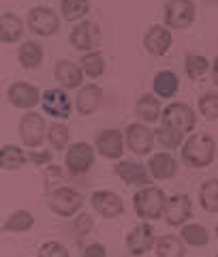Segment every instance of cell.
<instances>
[{
	"label": "cell",
	"instance_id": "cell-1",
	"mask_svg": "<svg viewBox=\"0 0 218 257\" xmlns=\"http://www.w3.org/2000/svg\"><path fill=\"white\" fill-rule=\"evenodd\" d=\"M182 161L192 170H203L209 167L216 159V140L205 131L190 133L182 142Z\"/></svg>",
	"mask_w": 218,
	"mask_h": 257
},
{
	"label": "cell",
	"instance_id": "cell-2",
	"mask_svg": "<svg viewBox=\"0 0 218 257\" xmlns=\"http://www.w3.org/2000/svg\"><path fill=\"white\" fill-rule=\"evenodd\" d=\"M165 191L154 184H148V187L137 189V193L133 195V208L135 214L139 216L141 221H158L163 219V210H165Z\"/></svg>",
	"mask_w": 218,
	"mask_h": 257
},
{
	"label": "cell",
	"instance_id": "cell-3",
	"mask_svg": "<svg viewBox=\"0 0 218 257\" xmlns=\"http://www.w3.org/2000/svg\"><path fill=\"white\" fill-rule=\"evenodd\" d=\"M47 206L54 214L62 216V219H73L84 208V195L69 184H60V187L47 191Z\"/></svg>",
	"mask_w": 218,
	"mask_h": 257
},
{
	"label": "cell",
	"instance_id": "cell-4",
	"mask_svg": "<svg viewBox=\"0 0 218 257\" xmlns=\"http://www.w3.org/2000/svg\"><path fill=\"white\" fill-rule=\"evenodd\" d=\"M160 124L175 128L182 135H190V133H195V126H197V111L184 101L169 103L167 107H163Z\"/></svg>",
	"mask_w": 218,
	"mask_h": 257
},
{
	"label": "cell",
	"instance_id": "cell-5",
	"mask_svg": "<svg viewBox=\"0 0 218 257\" xmlns=\"http://www.w3.org/2000/svg\"><path fill=\"white\" fill-rule=\"evenodd\" d=\"M24 24L28 26L32 35L41 39H50L60 32V15L50 7H32Z\"/></svg>",
	"mask_w": 218,
	"mask_h": 257
},
{
	"label": "cell",
	"instance_id": "cell-6",
	"mask_svg": "<svg viewBox=\"0 0 218 257\" xmlns=\"http://www.w3.org/2000/svg\"><path fill=\"white\" fill-rule=\"evenodd\" d=\"M94 146L88 142H73L64 152V167L71 176H86L94 165Z\"/></svg>",
	"mask_w": 218,
	"mask_h": 257
},
{
	"label": "cell",
	"instance_id": "cell-7",
	"mask_svg": "<svg viewBox=\"0 0 218 257\" xmlns=\"http://www.w3.org/2000/svg\"><path fill=\"white\" fill-rule=\"evenodd\" d=\"M163 20L169 30H184L197 20V7L192 0H167Z\"/></svg>",
	"mask_w": 218,
	"mask_h": 257
},
{
	"label": "cell",
	"instance_id": "cell-8",
	"mask_svg": "<svg viewBox=\"0 0 218 257\" xmlns=\"http://www.w3.org/2000/svg\"><path fill=\"white\" fill-rule=\"evenodd\" d=\"M47 133V120L39 111H26L20 120V140L28 150L41 148Z\"/></svg>",
	"mask_w": 218,
	"mask_h": 257
},
{
	"label": "cell",
	"instance_id": "cell-9",
	"mask_svg": "<svg viewBox=\"0 0 218 257\" xmlns=\"http://www.w3.org/2000/svg\"><path fill=\"white\" fill-rule=\"evenodd\" d=\"M39 105L50 118L60 120V122H64L73 114V101L69 92L62 90V88H47V90H43Z\"/></svg>",
	"mask_w": 218,
	"mask_h": 257
},
{
	"label": "cell",
	"instance_id": "cell-10",
	"mask_svg": "<svg viewBox=\"0 0 218 257\" xmlns=\"http://www.w3.org/2000/svg\"><path fill=\"white\" fill-rule=\"evenodd\" d=\"M154 131L143 124V122H133L126 126L124 131V146L137 157H148L154 150Z\"/></svg>",
	"mask_w": 218,
	"mask_h": 257
},
{
	"label": "cell",
	"instance_id": "cell-11",
	"mask_svg": "<svg viewBox=\"0 0 218 257\" xmlns=\"http://www.w3.org/2000/svg\"><path fill=\"white\" fill-rule=\"evenodd\" d=\"M94 152L107 161H120L124 157V133L120 128H103L94 140Z\"/></svg>",
	"mask_w": 218,
	"mask_h": 257
},
{
	"label": "cell",
	"instance_id": "cell-12",
	"mask_svg": "<svg viewBox=\"0 0 218 257\" xmlns=\"http://www.w3.org/2000/svg\"><path fill=\"white\" fill-rule=\"evenodd\" d=\"M192 216V202L186 193H175V195L165 199L163 219L169 227H182Z\"/></svg>",
	"mask_w": 218,
	"mask_h": 257
},
{
	"label": "cell",
	"instance_id": "cell-13",
	"mask_svg": "<svg viewBox=\"0 0 218 257\" xmlns=\"http://www.w3.org/2000/svg\"><path fill=\"white\" fill-rule=\"evenodd\" d=\"M7 99H9V103L15 109L32 111L39 105V101H41V90L35 84L20 79V82H13L7 88Z\"/></svg>",
	"mask_w": 218,
	"mask_h": 257
},
{
	"label": "cell",
	"instance_id": "cell-14",
	"mask_svg": "<svg viewBox=\"0 0 218 257\" xmlns=\"http://www.w3.org/2000/svg\"><path fill=\"white\" fill-rule=\"evenodd\" d=\"M154 240H156L154 227L150 225V221H141L139 225H135V227L126 234L124 244H126L131 255L141 257V255L150 253L152 248H154Z\"/></svg>",
	"mask_w": 218,
	"mask_h": 257
},
{
	"label": "cell",
	"instance_id": "cell-15",
	"mask_svg": "<svg viewBox=\"0 0 218 257\" xmlns=\"http://www.w3.org/2000/svg\"><path fill=\"white\" fill-rule=\"evenodd\" d=\"M90 206L103 219H118V216L124 214V202L116 191H107V189L94 191L90 195Z\"/></svg>",
	"mask_w": 218,
	"mask_h": 257
},
{
	"label": "cell",
	"instance_id": "cell-16",
	"mask_svg": "<svg viewBox=\"0 0 218 257\" xmlns=\"http://www.w3.org/2000/svg\"><path fill=\"white\" fill-rule=\"evenodd\" d=\"M99 39H101V32H99V26L94 22H77L75 26L71 28L69 32V43L75 47L77 52H92L96 45H99Z\"/></svg>",
	"mask_w": 218,
	"mask_h": 257
},
{
	"label": "cell",
	"instance_id": "cell-17",
	"mask_svg": "<svg viewBox=\"0 0 218 257\" xmlns=\"http://www.w3.org/2000/svg\"><path fill=\"white\" fill-rule=\"evenodd\" d=\"M114 174L122 182L131 184V187H137V189L152 184L148 167H145L143 163H137V161H131V159H120L114 165Z\"/></svg>",
	"mask_w": 218,
	"mask_h": 257
},
{
	"label": "cell",
	"instance_id": "cell-18",
	"mask_svg": "<svg viewBox=\"0 0 218 257\" xmlns=\"http://www.w3.org/2000/svg\"><path fill=\"white\" fill-rule=\"evenodd\" d=\"M173 45V35L171 30L167 26H150L145 30L143 35V50L148 52L150 56H154V58H160V56H165L169 50H171Z\"/></svg>",
	"mask_w": 218,
	"mask_h": 257
},
{
	"label": "cell",
	"instance_id": "cell-19",
	"mask_svg": "<svg viewBox=\"0 0 218 257\" xmlns=\"http://www.w3.org/2000/svg\"><path fill=\"white\" fill-rule=\"evenodd\" d=\"M54 77H56V82L60 84L62 90H67V92L82 88L84 79H86L82 69H79V64L69 60V58H60L54 64Z\"/></svg>",
	"mask_w": 218,
	"mask_h": 257
},
{
	"label": "cell",
	"instance_id": "cell-20",
	"mask_svg": "<svg viewBox=\"0 0 218 257\" xmlns=\"http://www.w3.org/2000/svg\"><path fill=\"white\" fill-rule=\"evenodd\" d=\"M103 105V88L99 84H84L77 88L75 94V111L79 116H92Z\"/></svg>",
	"mask_w": 218,
	"mask_h": 257
},
{
	"label": "cell",
	"instance_id": "cell-21",
	"mask_svg": "<svg viewBox=\"0 0 218 257\" xmlns=\"http://www.w3.org/2000/svg\"><path fill=\"white\" fill-rule=\"evenodd\" d=\"M145 167H148L152 180H171L177 174V170H180V165H177V161L171 152H156V155H152Z\"/></svg>",
	"mask_w": 218,
	"mask_h": 257
},
{
	"label": "cell",
	"instance_id": "cell-22",
	"mask_svg": "<svg viewBox=\"0 0 218 257\" xmlns=\"http://www.w3.org/2000/svg\"><path fill=\"white\" fill-rule=\"evenodd\" d=\"M160 114H163V105H160V99L152 92L141 94L135 103V116L137 122L143 124H154L160 120Z\"/></svg>",
	"mask_w": 218,
	"mask_h": 257
},
{
	"label": "cell",
	"instance_id": "cell-23",
	"mask_svg": "<svg viewBox=\"0 0 218 257\" xmlns=\"http://www.w3.org/2000/svg\"><path fill=\"white\" fill-rule=\"evenodd\" d=\"M177 90H180V77L175 71L163 69L152 79V94H156L158 99H173Z\"/></svg>",
	"mask_w": 218,
	"mask_h": 257
},
{
	"label": "cell",
	"instance_id": "cell-24",
	"mask_svg": "<svg viewBox=\"0 0 218 257\" xmlns=\"http://www.w3.org/2000/svg\"><path fill=\"white\" fill-rule=\"evenodd\" d=\"M24 32H26V24L22 22L20 15L15 13H3L0 15V43H20Z\"/></svg>",
	"mask_w": 218,
	"mask_h": 257
},
{
	"label": "cell",
	"instance_id": "cell-25",
	"mask_svg": "<svg viewBox=\"0 0 218 257\" xmlns=\"http://www.w3.org/2000/svg\"><path fill=\"white\" fill-rule=\"evenodd\" d=\"M45 58V50L39 41H24L18 47V62L22 69L26 71H35L43 64Z\"/></svg>",
	"mask_w": 218,
	"mask_h": 257
},
{
	"label": "cell",
	"instance_id": "cell-26",
	"mask_svg": "<svg viewBox=\"0 0 218 257\" xmlns=\"http://www.w3.org/2000/svg\"><path fill=\"white\" fill-rule=\"evenodd\" d=\"M154 255L156 257H186V244L175 234H165L156 236L154 240Z\"/></svg>",
	"mask_w": 218,
	"mask_h": 257
},
{
	"label": "cell",
	"instance_id": "cell-27",
	"mask_svg": "<svg viewBox=\"0 0 218 257\" xmlns=\"http://www.w3.org/2000/svg\"><path fill=\"white\" fill-rule=\"evenodd\" d=\"M180 240L186 246H192V248H203L209 244V231L205 225L201 223H186L180 227Z\"/></svg>",
	"mask_w": 218,
	"mask_h": 257
},
{
	"label": "cell",
	"instance_id": "cell-28",
	"mask_svg": "<svg viewBox=\"0 0 218 257\" xmlns=\"http://www.w3.org/2000/svg\"><path fill=\"white\" fill-rule=\"evenodd\" d=\"M79 69H82L84 77H90V79H99L105 75L107 71V62H105V56L99 50H92V52H86L82 58H79Z\"/></svg>",
	"mask_w": 218,
	"mask_h": 257
},
{
	"label": "cell",
	"instance_id": "cell-29",
	"mask_svg": "<svg viewBox=\"0 0 218 257\" xmlns=\"http://www.w3.org/2000/svg\"><path fill=\"white\" fill-rule=\"evenodd\" d=\"M26 163H28L26 150H24L22 146H15V144H5V146L0 148V170L15 172V170H22Z\"/></svg>",
	"mask_w": 218,
	"mask_h": 257
},
{
	"label": "cell",
	"instance_id": "cell-30",
	"mask_svg": "<svg viewBox=\"0 0 218 257\" xmlns=\"http://www.w3.org/2000/svg\"><path fill=\"white\" fill-rule=\"evenodd\" d=\"M45 142L52 146V150L60 152L67 150L71 144V128L60 122V120H54V122H47V133H45Z\"/></svg>",
	"mask_w": 218,
	"mask_h": 257
},
{
	"label": "cell",
	"instance_id": "cell-31",
	"mask_svg": "<svg viewBox=\"0 0 218 257\" xmlns=\"http://www.w3.org/2000/svg\"><path fill=\"white\" fill-rule=\"evenodd\" d=\"M32 227H35V214L30 210H15L3 223V231L7 234H26Z\"/></svg>",
	"mask_w": 218,
	"mask_h": 257
},
{
	"label": "cell",
	"instance_id": "cell-32",
	"mask_svg": "<svg viewBox=\"0 0 218 257\" xmlns=\"http://www.w3.org/2000/svg\"><path fill=\"white\" fill-rule=\"evenodd\" d=\"M90 13V0H60V18L71 24L82 22Z\"/></svg>",
	"mask_w": 218,
	"mask_h": 257
},
{
	"label": "cell",
	"instance_id": "cell-33",
	"mask_svg": "<svg viewBox=\"0 0 218 257\" xmlns=\"http://www.w3.org/2000/svg\"><path fill=\"white\" fill-rule=\"evenodd\" d=\"M199 204L207 214H218V178H207L199 187Z\"/></svg>",
	"mask_w": 218,
	"mask_h": 257
},
{
	"label": "cell",
	"instance_id": "cell-34",
	"mask_svg": "<svg viewBox=\"0 0 218 257\" xmlns=\"http://www.w3.org/2000/svg\"><path fill=\"white\" fill-rule=\"evenodd\" d=\"M186 135L177 133L175 128H169L165 124H160L158 128H154V142H158V146H163L165 150H173V148H180L182 142Z\"/></svg>",
	"mask_w": 218,
	"mask_h": 257
},
{
	"label": "cell",
	"instance_id": "cell-35",
	"mask_svg": "<svg viewBox=\"0 0 218 257\" xmlns=\"http://www.w3.org/2000/svg\"><path fill=\"white\" fill-rule=\"evenodd\" d=\"M184 71L190 79H201L209 71V60L203 54H186L184 58Z\"/></svg>",
	"mask_w": 218,
	"mask_h": 257
},
{
	"label": "cell",
	"instance_id": "cell-36",
	"mask_svg": "<svg viewBox=\"0 0 218 257\" xmlns=\"http://www.w3.org/2000/svg\"><path fill=\"white\" fill-rule=\"evenodd\" d=\"M197 111L205 120H218V90L201 94L197 101Z\"/></svg>",
	"mask_w": 218,
	"mask_h": 257
},
{
	"label": "cell",
	"instance_id": "cell-37",
	"mask_svg": "<svg viewBox=\"0 0 218 257\" xmlns=\"http://www.w3.org/2000/svg\"><path fill=\"white\" fill-rule=\"evenodd\" d=\"M37 257H71L69 246L60 240H47L37 248Z\"/></svg>",
	"mask_w": 218,
	"mask_h": 257
},
{
	"label": "cell",
	"instance_id": "cell-38",
	"mask_svg": "<svg viewBox=\"0 0 218 257\" xmlns=\"http://www.w3.org/2000/svg\"><path fill=\"white\" fill-rule=\"evenodd\" d=\"M26 159H28V163L32 165H37V167H43V165H52V161H54V150H45V148H32L26 152Z\"/></svg>",
	"mask_w": 218,
	"mask_h": 257
},
{
	"label": "cell",
	"instance_id": "cell-39",
	"mask_svg": "<svg viewBox=\"0 0 218 257\" xmlns=\"http://www.w3.org/2000/svg\"><path fill=\"white\" fill-rule=\"evenodd\" d=\"M73 227H75L77 236H84L94 227V221H92V216H88V214H75L73 216Z\"/></svg>",
	"mask_w": 218,
	"mask_h": 257
},
{
	"label": "cell",
	"instance_id": "cell-40",
	"mask_svg": "<svg viewBox=\"0 0 218 257\" xmlns=\"http://www.w3.org/2000/svg\"><path fill=\"white\" fill-rule=\"evenodd\" d=\"M82 257H107V248H105L101 242H90L84 246Z\"/></svg>",
	"mask_w": 218,
	"mask_h": 257
},
{
	"label": "cell",
	"instance_id": "cell-41",
	"mask_svg": "<svg viewBox=\"0 0 218 257\" xmlns=\"http://www.w3.org/2000/svg\"><path fill=\"white\" fill-rule=\"evenodd\" d=\"M209 71H212V82H214V86L218 88V56L212 60V67H209Z\"/></svg>",
	"mask_w": 218,
	"mask_h": 257
},
{
	"label": "cell",
	"instance_id": "cell-42",
	"mask_svg": "<svg viewBox=\"0 0 218 257\" xmlns=\"http://www.w3.org/2000/svg\"><path fill=\"white\" fill-rule=\"evenodd\" d=\"M214 234H216V240H218V225H216V227H214Z\"/></svg>",
	"mask_w": 218,
	"mask_h": 257
},
{
	"label": "cell",
	"instance_id": "cell-43",
	"mask_svg": "<svg viewBox=\"0 0 218 257\" xmlns=\"http://www.w3.org/2000/svg\"><path fill=\"white\" fill-rule=\"evenodd\" d=\"M216 157H218V144H216Z\"/></svg>",
	"mask_w": 218,
	"mask_h": 257
},
{
	"label": "cell",
	"instance_id": "cell-44",
	"mask_svg": "<svg viewBox=\"0 0 218 257\" xmlns=\"http://www.w3.org/2000/svg\"><path fill=\"white\" fill-rule=\"evenodd\" d=\"M216 257H218V253H216Z\"/></svg>",
	"mask_w": 218,
	"mask_h": 257
}]
</instances>
